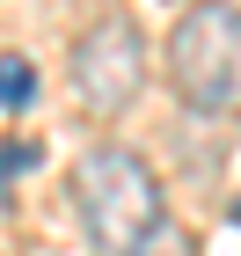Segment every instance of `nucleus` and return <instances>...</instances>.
<instances>
[{"label":"nucleus","instance_id":"1","mask_svg":"<svg viewBox=\"0 0 241 256\" xmlns=\"http://www.w3.org/2000/svg\"><path fill=\"white\" fill-rule=\"evenodd\" d=\"M73 212L102 256H139L168 227L161 212V176L132 146H88L73 161Z\"/></svg>","mask_w":241,"mask_h":256},{"label":"nucleus","instance_id":"2","mask_svg":"<svg viewBox=\"0 0 241 256\" xmlns=\"http://www.w3.org/2000/svg\"><path fill=\"white\" fill-rule=\"evenodd\" d=\"M168 80L198 118H241V0H198L168 30Z\"/></svg>","mask_w":241,"mask_h":256},{"label":"nucleus","instance_id":"3","mask_svg":"<svg viewBox=\"0 0 241 256\" xmlns=\"http://www.w3.org/2000/svg\"><path fill=\"white\" fill-rule=\"evenodd\" d=\"M146 88V52H139V30L124 15H102L88 37L73 44V96L88 118H124Z\"/></svg>","mask_w":241,"mask_h":256},{"label":"nucleus","instance_id":"4","mask_svg":"<svg viewBox=\"0 0 241 256\" xmlns=\"http://www.w3.org/2000/svg\"><path fill=\"white\" fill-rule=\"evenodd\" d=\"M37 102V66L22 52H0V110H29Z\"/></svg>","mask_w":241,"mask_h":256},{"label":"nucleus","instance_id":"5","mask_svg":"<svg viewBox=\"0 0 241 256\" xmlns=\"http://www.w3.org/2000/svg\"><path fill=\"white\" fill-rule=\"evenodd\" d=\"M37 161H44L37 139H0V183H15L22 168H37Z\"/></svg>","mask_w":241,"mask_h":256},{"label":"nucleus","instance_id":"6","mask_svg":"<svg viewBox=\"0 0 241 256\" xmlns=\"http://www.w3.org/2000/svg\"><path fill=\"white\" fill-rule=\"evenodd\" d=\"M139 256H198V249H190V234H183V227H161V234L146 242Z\"/></svg>","mask_w":241,"mask_h":256},{"label":"nucleus","instance_id":"7","mask_svg":"<svg viewBox=\"0 0 241 256\" xmlns=\"http://www.w3.org/2000/svg\"><path fill=\"white\" fill-rule=\"evenodd\" d=\"M234 220H241V205H234Z\"/></svg>","mask_w":241,"mask_h":256}]
</instances>
